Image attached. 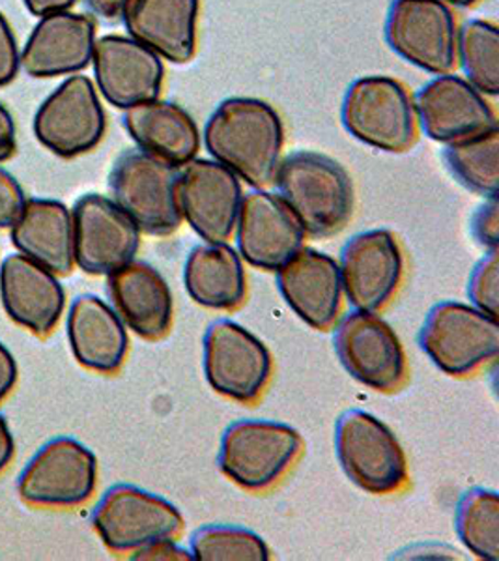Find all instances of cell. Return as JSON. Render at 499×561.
Returning a JSON list of instances; mask_svg holds the SVG:
<instances>
[{
    "instance_id": "21",
    "label": "cell",
    "mask_w": 499,
    "mask_h": 561,
    "mask_svg": "<svg viewBox=\"0 0 499 561\" xmlns=\"http://www.w3.org/2000/svg\"><path fill=\"white\" fill-rule=\"evenodd\" d=\"M0 301L12 322L47 337L65 313L66 293L57 274L20 253L0 264Z\"/></svg>"
},
{
    "instance_id": "27",
    "label": "cell",
    "mask_w": 499,
    "mask_h": 561,
    "mask_svg": "<svg viewBox=\"0 0 499 561\" xmlns=\"http://www.w3.org/2000/svg\"><path fill=\"white\" fill-rule=\"evenodd\" d=\"M124 128L139 150L174 169L187 165L200 150L199 128L178 103L152 100L126 108Z\"/></svg>"
},
{
    "instance_id": "2",
    "label": "cell",
    "mask_w": 499,
    "mask_h": 561,
    "mask_svg": "<svg viewBox=\"0 0 499 561\" xmlns=\"http://www.w3.org/2000/svg\"><path fill=\"white\" fill-rule=\"evenodd\" d=\"M279 197L305 234L329 238L345 229L353 214V185L339 161L326 153L300 150L277 167Z\"/></svg>"
},
{
    "instance_id": "41",
    "label": "cell",
    "mask_w": 499,
    "mask_h": 561,
    "mask_svg": "<svg viewBox=\"0 0 499 561\" xmlns=\"http://www.w3.org/2000/svg\"><path fill=\"white\" fill-rule=\"evenodd\" d=\"M23 2L33 15L44 18L49 13L70 12V8L76 7L78 0H23Z\"/></svg>"
},
{
    "instance_id": "30",
    "label": "cell",
    "mask_w": 499,
    "mask_h": 561,
    "mask_svg": "<svg viewBox=\"0 0 499 561\" xmlns=\"http://www.w3.org/2000/svg\"><path fill=\"white\" fill-rule=\"evenodd\" d=\"M456 536L479 560H499V497L488 489H469L455 510Z\"/></svg>"
},
{
    "instance_id": "12",
    "label": "cell",
    "mask_w": 499,
    "mask_h": 561,
    "mask_svg": "<svg viewBox=\"0 0 499 561\" xmlns=\"http://www.w3.org/2000/svg\"><path fill=\"white\" fill-rule=\"evenodd\" d=\"M333 346L346 373L380 393L397 391L408 377L403 343L382 317L353 309L339 320Z\"/></svg>"
},
{
    "instance_id": "42",
    "label": "cell",
    "mask_w": 499,
    "mask_h": 561,
    "mask_svg": "<svg viewBox=\"0 0 499 561\" xmlns=\"http://www.w3.org/2000/svg\"><path fill=\"white\" fill-rule=\"evenodd\" d=\"M13 455H15V442H13L12 431L8 427L4 415H0V473L12 465Z\"/></svg>"
},
{
    "instance_id": "1",
    "label": "cell",
    "mask_w": 499,
    "mask_h": 561,
    "mask_svg": "<svg viewBox=\"0 0 499 561\" xmlns=\"http://www.w3.org/2000/svg\"><path fill=\"white\" fill-rule=\"evenodd\" d=\"M206 150L213 161L264 187L276 179L285 147L281 116L269 103L256 98H229L219 103L205 126Z\"/></svg>"
},
{
    "instance_id": "8",
    "label": "cell",
    "mask_w": 499,
    "mask_h": 561,
    "mask_svg": "<svg viewBox=\"0 0 499 561\" xmlns=\"http://www.w3.org/2000/svg\"><path fill=\"white\" fill-rule=\"evenodd\" d=\"M92 526L111 552L134 554L148 545L176 539L184 517L176 505L154 492L115 485L94 507Z\"/></svg>"
},
{
    "instance_id": "18",
    "label": "cell",
    "mask_w": 499,
    "mask_h": 561,
    "mask_svg": "<svg viewBox=\"0 0 499 561\" xmlns=\"http://www.w3.org/2000/svg\"><path fill=\"white\" fill-rule=\"evenodd\" d=\"M414 105L422 134L443 145L498 128L496 113L479 90L451 73L425 84Z\"/></svg>"
},
{
    "instance_id": "15",
    "label": "cell",
    "mask_w": 499,
    "mask_h": 561,
    "mask_svg": "<svg viewBox=\"0 0 499 561\" xmlns=\"http://www.w3.org/2000/svg\"><path fill=\"white\" fill-rule=\"evenodd\" d=\"M339 270L348 304L358 311L378 313L401 287L403 249L391 230H363L340 251Z\"/></svg>"
},
{
    "instance_id": "16",
    "label": "cell",
    "mask_w": 499,
    "mask_h": 561,
    "mask_svg": "<svg viewBox=\"0 0 499 561\" xmlns=\"http://www.w3.org/2000/svg\"><path fill=\"white\" fill-rule=\"evenodd\" d=\"M178 205L197 237L223 243L236 229L244 190L236 174L218 161L193 160L178 173Z\"/></svg>"
},
{
    "instance_id": "25",
    "label": "cell",
    "mask_w": 499,
    "mask_h": 561,
    "mask_svg": "<svg viewBox=\"0 0 499 561\" xmlns=\"http://www.w3.org/2000/svg\"><path fill=\"white\" fill-rule=\"evenodd\" d=\"M68 341L71 354L84 369L115 375L129 352L126 324L102 298L83 294L73 300L68 313Z\"/></svg>"
},
{
    "instance_id": "37",
    "label": "cell",
    "mask_w": 499,
    "mask_h": 561,
    "mask_svg": "<svg viewBox=\"0 0 499 561\" xmlns=\"http://www.w3.org/2000/svg\"><path fill=\"white\" fill-rule=\"evenodd\" d=\"M134 560H193L192 552L186 549H179L174 539H166V541L154 542L148 545L144 549L134 552Z\"/></svg>"
},
{
    "instance_id": "38",
    "label": "cell",
    "mask_w": 499,
    "mask_h": 561,
    "mask_svg": "<svg viewBox=\"0 0 499 561\" xmlns=\"http://www.w3.org/2000/svg\"><path fill=\"white\" fill-rule=\"evenodd\" d=\"M18 152V129L10 111L0 103V163L12 160Z\"/></svg>"
},
{
    "instance_id": "20",
    "label": "cell",
    "mask_w": 499,
    "mask_h": 561,
    "mask_svg": "<svg viewBox=\"0 0 499 561\" xmlns=\"http://www.w3.org/2000/svg\"><path fill=\"white\" fill-rule=\"evenodd\" d=\"M282 300L313 330L326 332L339 319L343 280L339 262L316 249L301 248L277 270Z\"/></svg>"
},
{
    "instance_id": "9",
    "label": "cell",
    "mask_w": 499,
    "mask_h": 561,
    "mask_svg": "<svg viewBox=\"0 0 499 561\" xmlns=\"http://www.w3.org/2000/svg\"><path fill=\"white\" fill-rule=\"evenodd\" d=\"M202 365L210 388L232 401H258L274 375L268 346L244 325L216 320L202 339Z\"/></svg>"
},
{
    "instance_id": "5",
    "label": "cell",
    "mask_w": 499,
    "mask_h": 561,
    "mask_svg": "<svg viewBox=\"0 0 499 561\" xmlns=\"http://www.w3.org/2000/svg\"><path fill=\"white\" fill-rule=\"evenodd\" d=\"M340 121L353 139L384 152H406L417 139L414 100L391 77L356 79L346 90Z\"/></svg>"
},
{
    "instance_id": "28",
    "label": "cell",
    "mask_w": 499,
    "mask_h": 561,
    "mask_svg": "<svg viewBox=\"0 0 499 561\" xmlns=\"http://www.w3.org/2000/svg\"><path fill=\"white\" fill-rule=\"evenodd\" d=\"M184 285L197 306L211 311H236L247 298V275L236 249L227 243H202L189 251Z\"/></svg>"
},
{
    "instance_id": "39",
    "label": "cell",
    "mask_w": 499,
    "mask_h": 561,
    "mask_svg": "<svg viewBox=\"0 0 499 561\" xmlns=\"http://www.w3.org/2000/svg\"><path fill=\"white\" fill-rule=\"evenodd\" d=\"M18 377H20V369H18L15 357L7 346L0 343V402L12 393L18 383Z\"/></svg>"
},
{
    "instance_id": "14",
    "label": "cell",
    "mask_w": 499,
    "mask_h": 561,
    "mask_svg": "<svg viewBox=\"0 0 499 561\" xmlns=\"http://www.w3.org/2000/svg\"><path fill=\"white\" fill-rule=\"evenodd\" d=\"M73 259L89 275H111L128 266L141 249V230L113 203L89 193L73 210Z\"/></svg>"
},
{
    "instance_id": "32",
    "label": "cell",
    "mask_w": 499,
    "mask_h": 561,
    "mask_svg": "<svg viewBox=\"0 0 499 561\" xmlns=\"http://www.w3.org/2000/svg\"><path fill=\"white\" fill-rule=\"evenodd\" d=\"M193 560L268 561L269 549L263 537L237 526H205L192 536Z\"/></svg>"
},
{
    "instance_id": "3",
    "label": "cell",
    "mask_w": 499,
    "mask_h": 561,
    "mask_svg": "<svg viewBox=\"0 0 499 561\" xmlns=\"http://www.w3.org/2000/svg\"><path fill=\"white\" fill-rule=\"evenodd\" d=\"M335 454L346 478L376 496L408 485V459L384 421L363 410H348L335 425Z\"/></svg>"
},
{
    "instance_id": "11",
    "label": "cell",
    "mask_w": 499,
    "mask_h": 561,
    "mask_svg": "<svg viewBox=\"0 0 499 561\" xmlns=\"http://www.w3.org/2000/svg\"><path fill=\"white\" fill-rule=\"evenodd\" d=\"M385 42L406 62L434 76L451 73L459 62V28L443 0H393Z\"/></svg>"
},
{
    "instance_id": "26",
    "label": "cell",
    "mask_w": 499,
    "mask_h": 561,
    "mask_svg": "<svg viewBox=\"0 0 499 561\" xmlns=\"http://www.w3.org/2000/svg\"><path fill=\"white\" fill-rule=\"evenodd\" d=\"M12 229L13 248L53 274L68 275L73 259V217L55 198H28Z\"/></svg>"
},
{
    "instance_id": "6",
    "label": "cell",
    "mask_w": 499,
    "mask_h": 561,
    "mask_svg": "<svg viewBox=\"0 0 499 561\" xmlns=\"http://www.w3.org/2000/svg\"><path fill=\"white\" fill-rule=\"evenodd\" d=\"M176 187V169L142 150H126L111 169L113 203L150 237H171L182 227Z\"/></svg>"
},
{
    "instance_id": "17",
    "label": "cell",
    "mask_w": 499,
    "mask_h": 561,
    "mask_svg": "<svg viewBox=\"0 0 499 561\" xmlns=\"http://www.w3.org/2000/svg\"><path fill=\"white\" fill-rule=\"evenodd\" d=\"M234 230L242 261L264 272L281 268L305 248L307 237L285 201L263 190L245 195Z\"/></svg>"
},
{
    "instance_id": "29",
    "label": "cell",
    "mask_w": 499,
    "mask_h": 561,
    "mask_svg": "<svg viewBox=\"0 0 499 561\" xmlns=\"http://www.w3.org/2000/svg\"><path fill=\"white\" fill-rule=\"evenodd\" d=\"M443 161L459 184L480 197H498L499 129L451 142Z\"/></svg>"
},
{
    "instance_id": "4",
    "label": "cell",
    "mask_w": 499,
    "mask_h": 561,
    "mask_svg": "<svg viewBox=\"0 0 499 561\" xmlns=\"http://www.w3.org/2000/svg\"><path fill=\"white\" fill-rule=\"evenodd\" d=\"M303 451V438L287 423L242 420L227 427L219 447V470L245 491L277 485Z\"/></svg>"
},
{
    "instance_id": "36",
    "label": "cell",
    "mask_w": 499,
    "mask_h": 561,
    "mask_svg": "<svg viewBox=\"0 0 499 561\" xmlns=\"http://www.w3.org/2000/svg\"><path fill=\"white\" fill-rule=\"evenodd\" d=\"M21 55L18 42L4 13L0 12V89L15 81L20 73Z\"/></svg>"
},
{
    "instance_id": "22",
    "label": "cell",
    "mask_w": 499,
    "mask_h": 561,
    "mask_svg": "<svg viewBox=\"0 0 499 561\" xmlns=\"http://www.w3.org/2000/svg\"><path fill=\"white\" fill-rule=\"evenodd\" d=\"M96 45V23L83 13L57 12L39 18L26 39L21 66L34 79L71 76L89 68Z\"/></svg>"
},
{
    "instance_id": "13",
    "label": "cell",
    "mask_w": 499,
    "mask_h": 561,
    "mask_svg": "<svg viewBox=\"0 0 499 561\" xmlns=\"http://www.w3.org/2000/svg\"><path fill=\"white\" fill-rule=\"evenodd\" d=\"M107 116L89 77L71 76L47 98L34 116L39 145L62 160L89 153L102 142Z\"/></svg>"
},
{
    "instance_id": "33",
    "label": "cell",
    "mask_w": 499,
    "mask_h": 561,
    "mask_svg": "<svg viewBox=\"0 0 499 561\" xmlns=\"http://www.w3.org/2000/svg\"><path fill=\"white\" fill-rule=\"evenodd\" d=\"M467 298L472 306L492 319H498L499 309V259L498 251H488L480 259L467 280Z\"/></svg>"
},
{
    "instance_id": "35",
    "label": "cell",
    "mask_w": 499,
    "mask_h": 561,
    "mask_svg": "<svg viewBox=\"0 0 499 561\" xmlns=\"http://www.w3.org/2000/svg\"><path fill=\"white\" fill-rule=\"evenodd\" d=\"M26 197L20 182L0 167V229H10L20 217Z\"/></svg>"
},
{
    "instance_id": "43",
    "label": "cell",
    "mask_w": 499,
    "mask_h": 561,
    "mask_svg": "<svg viewBox=\"0 0 499 561\" xmlns=\"http://www.w3.org/2000/svg\"><path fill=\"white\" fill-rule=\"evenodd\" d=\"M443 2H449V4H453V7L469 8L480 2V0H443Z\"/></svg>"
},
{
    "instance_id": "24",
    "label": "cell",
    "mask_w": 499,
    "mask_h": 561,
    "mask_svg": "<svg viewBox=\"0 0 499 561\" xmlns=\"http://www.w3.org/2000/svg\"><path fill=\"white\" fill-rule=\"evenodd\" d=\"M107 277L113 307L131 332L147 341H160L171 332L173 293L154 266L134 261Z\"/></svg>"
},
{
    "instance_id": "34",
    "label": "cell",
    "mask_w": 499,
    "mask_h": 561,
    "mask_svg": "<svg viewBox=\"0 0 499 561\" xmlns=\"http://www.w3.org/2000/svg\"><path fill=\"white\" fill-rule=\"evenodd\" d=\"M472 234L477 243L488 251H498L499 248V206L498 197L487 198L485 205L479 206L469 224Z\"/></svg>"
},
{
    "instance_id": "19",
    "label": "cell",
    "mask_w": 499,
    "mask_h": 561,
    "mask_svg": "<svg viewBox=\"0 0 499 561\" xmlns=\"http://www.w3.org/2000/svg\"><path fill=\"white\" fill-rule=\"evenodd\" d=\"M97 89L116 108L158 100L165 68L148 47L126 36H103L92 55Z\"/></svg>"
},
{
    "instance_id": "7",
    "label": "cell",
    "mask_w": 499,
    "mask_h": 561,
    "mask_svg": "<svg viewBox=\"0 0 499 561\" xmlns=\"http://www.w3.org/2000/svg\"><path fill=\"white\" fill-rule=\"evenodd\" d=\"M419 346L449 377H469L498 357V319L461 301L436 304L422 322Z\"/></svg>"
},
{
    "instance_id": "23",
    "label": "cell",
    "mask_w": 499,
    "mask_h": 561,
    "mask_svg": "<svg viewBox=\"0 0 499 561\" xmlns=\"http://www.w3.org/2000/svg\"><path fill=\"white\" fill-rule=\"evenodd\" d=\"M199 8L200 0H129L124 26L158 57L187 65L197 53Z\"/></svg>"
},
{
    "instance_id": "31",
    "label": "cell",
    "mask_w": 499,
    "mask_h": 561,
    "mask_svg": "<svg viewBox=\"0 0 499 561\" xmlns=\"http://www.w3.org/2000/svg\"><path fill=\"white\" fill-rule=\"evenodd\" d=\"M456 60L467 83L485 96L499 94V31L490 21H467L459 31Z\"/></svg>"
},
{
    "instance_id": "40",
    "label": "cell",
    "mask_w": 499,
    "mask_h": 561,
    "mask_svg": "<svg viewBox=\"0 0 499 561\" xmlns=\"http://www.w3.org/2000/svg\"><path fill=\"white\" fill-rule=\"evenodd\" d=\"M128 2L129 0H84V7L102 20L116 21L123 18Z\"/></svg>"
},
{
    "instance_id": "10",
    "label": "cell",
    "mask_w": 499,
    "mask_h": 561,
    "mask_svg": "<svg viewBox=\"0 0 499 561\" xmlns=\"http://www.w3.org/2000/svg\"><path fill=\"white\" fill-rule=\"evenodd\" d=\"M96 485V455L68 436L39 447L18 479V492L25 504L51 510L86 504Z\"/></svg>"
}]
</instances>
